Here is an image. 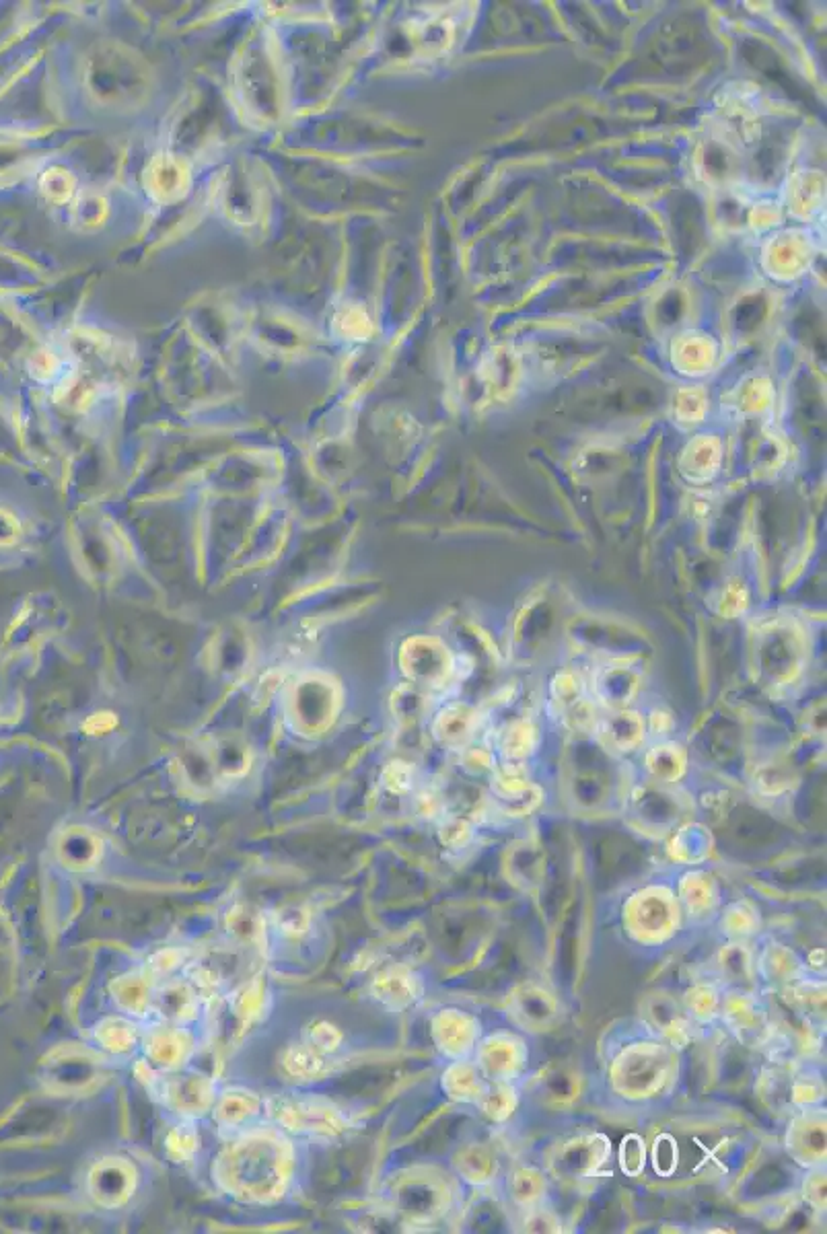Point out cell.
I'll list each match as a JSON object with an SVG mask.
<instances>
[{"label":"cell","instance_id":"cell-2","mask_svg":"<svg viewBox=\"0 0 827 1234\" xmlns=\"http://www.w3.org/2000/svg\"><path fill=\"white\" fill-rule=\"evenodd\" d=\"M437 1047L449 1058H465L476 1047L480 1021L463 1010H441L433 1021Z\"/></svg>","mask_w":827,"mask_h":1234},{"label":"cell","instance_id":"cell-1","mask_svg":"<svg viewBox=\"0 0 827 1234\" xmlns=\"http://www.w3.org/2000/svg\"><path fill=\"white\" fill-rule=\"evenodd\" d=\"M527 1058L525 1043L509 1033L492 1035L476 1049V1066L490 1082H515Z\"/></svg>","mask_w":827,"mask_h":1234},{"label":"cell","instance_id":"cell-3","mask_svg":"<svg viewBox=\"0 0 827 1234\" xmlns=\"http://www.w3.org/2000/svg\"><path fill=\"white\" fill-rule=\"evenodd\" d=\"M443 1086L447 1088L451 1099H457L463 1103H478L486 1093L488 1082L480 1074L476 1064H467L465 1060H459L449 1068L447 1076H443Z\"/></svg>","mask_w":827,"mask_h":1234},{"label":"cell","instance_id":"cell-6","mask_svg":"<svg viewBox=\"0 0 827 1234\" xmlns=\"http://www.w3.org/2000/svg\"><path fill=\"white\" fill-rule=\"evenodd\" d=\"M716 994L710 988H696L688 996V1010L696 1019H710L716 1010Z\"/></svg>","mask_w":827,"mask_h":1234},{"label":"cell","instance_id":"cell-5","mask_svg":"<svg viewBox=\"0 0 827 1234\" xmlns=\"http://www.w3.org/2000/svg\"><path fill=\"white\" fill-rule=\"evenodd\" d=\"M418 982L410 975V973H400V971H389L385 975H381L379 982V996L385 1002H393L395 1006L400 1004H408L414 1002L418 998Z\"/></svg>","mask_w":827,"mask_h":1234},{"label":"cell","instance_id":"cell-4","mask_svg":"<svg viewBox=\"0 0 827 1234\" xmlns=\"http://www.w3.org/2000/svg\"><path fill=\"white\" fill-rule=\"evenodd\" d=\"M517 1091L511 1082H494L488 1084L484 1097L476 1103L482 1113L492 1121H505L517 1109Z\"/></svg>","mask_w":827,"mask_h":1234}]
</instances>
